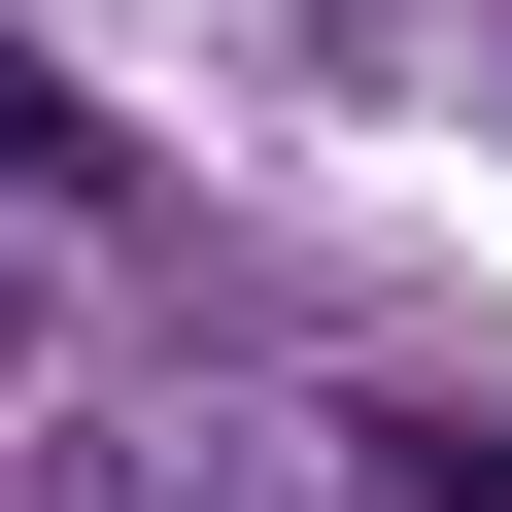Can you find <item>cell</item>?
Here are the masks:
<instances>
[{"instance_id":"cell-1","label":"cell","mask_w":512,"mask_h":512,"mask_svg":"<svg viewBox=\"0 0 512 512\" xmlns=\"http://www.w3.org/2000/svg\"><path fill=\"white\" fill-rule=\"evenodd\" d=\"M0 171H69V103H35V69H0Z\"/></svg>"}]
</instances>
